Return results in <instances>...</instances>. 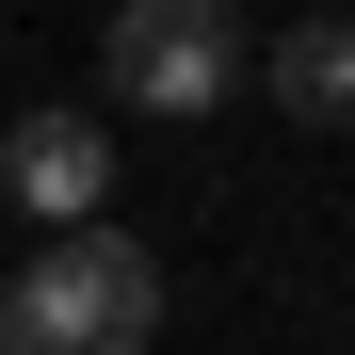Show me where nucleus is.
<instances>
[{"label": "nucleus", "instance_id": "obj_3", "mask_svg": "<svg viewBox=\"0 0 355 355\" xmlns=\"http://www.w3.org/2000/svg\"><path fill=\"white\" fill-rule=\"evenodd\" d=\"M0 178H17V210L65 243V226L113 210V130L97 113H17V130H0Z\"/></svg>", "mask_w": 355, "mask_h": 355}, {"label": "nucleus", "instance_id": "obj_1", "mask_svg": "<svg viewBox=\"0 0 355 355\" xmlns=\"http://www.w3.org/2000/svg\"><path fill=\"white\" fill-rule=\"evenodd\" d=\"M146 339H162V259L130 226H65L0 291V355H146Z\"/></svg>", "mask_w": 355, "mask_h": 355}, {"label": "nucleus", "instance_id": "obj_2", "mask_svg": "<svg viewBox=\"0 0 355 355\" xmlns=\"http://www.w3.org/2000/svg\"><path fill=\"white\" fill-rule=\"evenodd\" d=\"M97 81L130 97V113H210V97L259 81V49H243V17H226V0H113Z\"/></svg>", "mask_w": 355, "mask_h": 355}, {"label": "nucleus", "instance_id": "obj_4", "mask_svg": "<svg viewBox=\"0 0 355 355\" xmlns=\"http://www.w3.org/2000/svg\"><path fill=\"white\" fill-rule=\"evenodd\" d=\"M259 81H275V113H307V130H355V17H307Z\"/></svg>", "mask_w": 355, "mask_h": 355}]
</instances>
